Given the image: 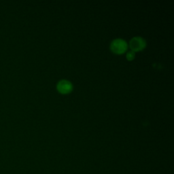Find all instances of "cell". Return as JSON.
<instances>
[{"label": "cell", "instance_id": "cell-1", "mask_svg": "<svg viewBox=\"0 0 174 174\" xmlns=\"http://www.w3.org/2000/svg\"><path fill=\"white\" fill-rule=\"evenodd\" d=\"M128 48L127 43L123 39H116L112 42L110 44V49L115 54L121 55Z\"/></svg>", "mask_w": 174, "mask_h": 174}, {"label": "cell", "instance_id": "cell-2", "mask_svg": "<svg viewBox=\"0 0 174 174\" xmlns=\"http://www.w3.org/2000/svg\"><path fill=\"white\" fill-rule=\"evenodd\" d=\"M145 46H146L145 40L141 37H134L129 42V47L131 49V51L134 53L143 50Z\"/></svg>", "mask_w": 174, "mask_h": 174}, {"label": "cell", "instance_id": "cell-3", "mask_svg": "<svg viewBox=\"0 0 174 174\" xmlns=\"http://www.w3.org/2000/svg\"><path fill=\"white\" fill-rule=\"evenodd\" d=\"M58 91L62 94H67L71 92L73 88L72 84L68 80H63L58 82L56 86Z\"/></svg>", "mask_w": 174, "mask_h": 174}, {"label": "cell", "instance_id": "cell-4", "mask_svg": "<svg viewBox=\"0 0 174 174\" xmlns=\"http://www.w3.org/2000/svg\"><path fill=\"white\" fill-rule=\"evenodd\" d=\"M135 53L133 51H129V53H127L126 54V58H127V60L129 61H132L134 59V58H135Z\"/></svg>", "mask_w": 174, "mask_h": 174}]
</instances>
